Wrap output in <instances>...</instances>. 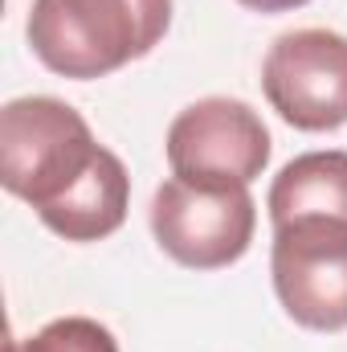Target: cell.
<instances>
[{
    "mask_svg": "<svg viewBox=\"0 0 347 352\" xmlns=\"http://www.w3.org/2000/svg\"><path fill=\"white\" fill-rule=\"evenodd\" d=\"M0 184L66 242H102L127 221L131 176L70 102L25 94L0 111Z\"/></svg>",
    "mask_w": 347,
    "mask_h": 352,
    "instance_id": "obj_1",
    "label": "cell"
},
{
    "mask_svg": "<svg viewBox=\"0 0 347 352\" xmlns=\"http://www.w3.org/2000/svg\"><path fill=\"white\" fill-rule=\"evenodd\" d=\"M172 25V0H33L29 45L62 78L90 82L147 58Z\"/></svg>",
    "mask_w": 347,
    "mask_h": 352,
    "instance_id": "obj_2",
    "label": "cell"
},
{
    "mask_svg": "<svg viewBox=\"0 0 347 352\" xmlns=\"http://www.w3.org/2000/svg\"><path fill=\"white\" fill-rule=\"evenodd\" d=\"M258 230V205L246 184H192L168 176L152 197V234L172 263L221 270L246 258Z\"/></svg>",
    "mask_w": 347,
    "mask_h": 352,
    "instance_id": "obj_3",
    "label": "cell"
},
{
    "mask_svg": "<svg viewBox=\"0 0 347 352\" xmlns=\"http://www.w3.org/2000/svg\"><path fill=\"white\" fill-rule=\"evenodd\" d=\"M270 274L282 311L311 332L347 328V221L290 217L274 226Z\"/></svg>",
    "mask_w": 347,
    "mask_h": 352,
    "instance_id": "obj_4",
    "label": "cell"
},
{
    "mask_svg": "<svg viewBox=\"0 0 347 352\" xmlns=\"http://www.w3.org/2000/svg\"><path fill=\"white\" fill-rule=\"evenodd\" d=\"M168 164L172 176L192 184H254L270 164V131L261 115L241 98H196L168 127Z\"/></svg>",
    "mask_w": 347,
    "mask_h": 352,
    "instance_id": "obj_5",
    "label": "cell"
},
{
    "mask_svg": "<svg viewBox=\"0 0 347 352\" xmlns=\"http://www.w3.org/2000/svg\"><path fill=\"white\" fill-rule=\"evenodd\" d=\"M265 102L298 131L347 123V37L335 29H290L261 62Z\"/></svg>",
    "mask_w": 347,
    "mask_h": 352,
    "instance_id": "obj_6",
    "label": "cell"
},
{
    "mask_svg": "<svg viewBox=\"0 0 347 352\" xmlns=\"http://www.w3.org/2000/svg\"><path fill=\"white\" fill-rule=\"evenodd\" d=\"M270 221L290 217H344L347 221V152H302L274 176L265 197Z\"/></svg>",
    "mask_w": 347,
    "mask_h": 352,
    "instance_id": "obj_7",
    "label": "cell"
},
{
    "mask_svg": "<svg viewBox=\"0 0 347 352\" xmlns=\"http://www.w3.org/2000/svg\"><path fill=\"white\" fill-rule=\"evenodd\" d=\"M4 352H119V340L106 324L90 316H62L33 336H8Z\"/></svg>",
    "mask_w": 347,
    "mask_h": 352,
    "instance_id": "obj_8",
    "label": "cell"
},
{
    "mask_svg": "<svg viewBox=\"0 0 347 352\" xmlns=\"http://www.w3.org/2000/svg\"><path fill=\"white\" fill-rule=\"evenodd\" d=\"M237 4H246L254 12H290V8H302L311 0H237Z\"/></svg>",
    "mask_w": 347,
    "mask_h": 352,
    "instance_id": "obj_9",
    "label": "cell"
}]
</instances>
